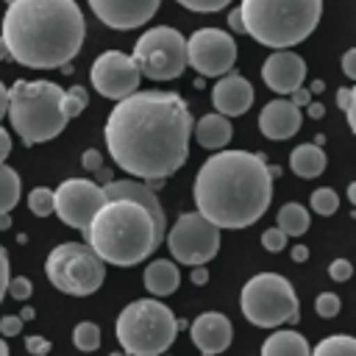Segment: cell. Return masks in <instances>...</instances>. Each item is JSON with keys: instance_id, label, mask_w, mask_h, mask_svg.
<instances>
[{"instance_id": "44", "label": "cell", "mask_w": 356, "mask_h": 356, "mask_svg": "<svg viewBox=\"0 0 356 356\" xmlns=\"http://www.w3.org/2000/svg\"><path fill=\"white\" fill-rule=\"evenodd\" d=\"M81 161H83V167H86V170H100V161H103V159H100V153H97V150H86Z\"/></svg>"}, {"instance_id": "53", "label": "cell", "mask_w": 356, "mask_h": 356, "mask_svg": "<svg viewBox=\"0 0 356 356\" xmlns=\"http://www.w3.org/2000/svg\"><path fill=\"white\" fill-rule=\"evenodd\" d=\"M323 86H325L323 81H312V89L309 92H323Z\"/></svg>"}, {"instance_id": "19", "label": "cell", "mask_w": 356, "mask_h": 356, "mask_svg": "<svg viewBox=\"0 0 356 356\" xmlns=\"http://www.w3.org/2000/svg\"><path fill=\"white\" fill-rule=\"evenodd\" d=\"M103 195H106V200H131V203H139L153 217L156 231L164 239V234H167V214H164V209H161V203H159V197H156L153 189H147L145 184H139L134 178H122V181H108L103 186Z\"/></svg>"}, {"instance_id": "51", "label": "cell", "mask_w": 356, "mask_h": 356, "mask_svg": "<svg viewBox=\"0 0 356 356\" xmlns=\"http://www.w3.org/2000/svg\"><path fill=\"white\" fill-rule=\"evenodd\" d=\"M19 320H22V323H28V320H33V309H22V314H19Z\"/></svg>"}, {"instance_id": "16", "label": "cell", "mask_w": 356, "mask_h": 356, "mask_svg": "<svg viewBox=\"0 0 356 356\" xmlns=\"http://www.w3.org/2000/svg\"><path fill=\"white\" fill-rule=\"evenodd\" d=\"M261 78L275 95H292L306 81V61L295 50H273L261 64Z\"/></svg>"}, {"instance_id": "43", "label": "cell", "mask_w": 356, "mask_h": 356, "mask_svg": "<svg viewBox=\"0 0 356 356\" xmlns=\"http://www.w3.org/2000/svg\"><path fill=\"white\" fill-rule=\"evenodd\" d=\"M289 103H292V106H298V108H300V106H306V103H312V92H309V89H303V86H300V89H295V92H292V95H289Z\"/></svg>"}, {"instance_id": "49", "label": "cell", "mask_w": 356, "mask_h": 356, "mask_svg": "<svg viewBox=\"0 0 356 356\" xmlns=\"http://www.w3.org/2000/svg\"><path fill=\"white\" fill-rule=\"evenodd\" d=\"M6 106H8V89H6V83L0 81V120L6 117Z\"/></svg>"}, {"instance_id": "54", "label": "cell", "mask_w": 356, "mask_h": 356, "mask_svg": "<svg viewBox=\"0 0 356 356\" xmlns=\"http://www.w3.org/2000/svg\"><path fill=\"white\" fill-rule=\"evenodd\" d=\"M3 58H8V50H6V44H3V39H0V61Z\"/></svg>"}, {"instance_id": "29", "label": "cell", "mask_w": 356, "mask_h": 356, "mask_svg": "<svg viewBox=\"0 0 356 356\" xmlns=\"http://www.w3.org/2000/svg\"><path fill=\"white\" fill-rule=\"evenodd\" d=\"M72 342H75V348L83 350V353L97 350V348H100V328H97V323H89V320L78 323L75 331H72Z\"/></svg>"}, {"instance_id": "2", "label": "cell", "mask_w": 356, "mask_h": 356, "mask_svg": "<svg viewBox=\"0 0 356 356\" xmlns=\"http://www.w3.org/2000/svg\"><path fill=\"white\" fill-rule=\"evenodd\" d=\"M197 214L214 228H248L261 220L273 200V175L261 153L217 150L192 184Z\"/></svg>"}, {"instance_id": "33", "label": "cell", "mask_w": 356, "mask_h": 356, "mask_svg": "<svg viewBox=\"0 0 356 356\" xmlns=\"http://www.w3.org/2000/svg\"><path fill=\"white\" fill-rule=\"evenodd\" d=\"M337 106L345 111L350 131H356V120H353V111H356V89H350V86H339V92H337Z\"/></svg>"}, {"instance_id": "47", "label": "cell", "mask_w": 356, "mask_h": 356, "mask_svg": "<svg viewBox=\"0 0 356 356\" xmlns=\"http://www.w3.org/2000/svg\"><path fill=\"white\" fill-rule=\"evenodd\" d=\"M209 281V270L206 267H192V284H206Z\"/></svg>"}, {"instance_id": "24", "label": "cell", "mask_w": 356, "mask_h": 356, "mask_svg": "<svg viewBox=\"0 0 356 356\" xmlns=\"http://www.w3.org/2000/svg\"><path fill=\"white\" fill-rule=\"evenodd\" d=\"M289 170L298 178H317L325 170V150L314 142H303L289 156Z\"/></svg>"}, {"instance_id": "45", "label": "cell", "mask_w": 356, "mask_h": 356, "mask_svg": "<svg viewBox=\"0 0 356 356\" xmlns=\"http://www.w3.org/2000/svg\"><path fill=\"white\" fill-rule=\"evenodd\" d=\"M228 25H231V31L245 33V25H242V17H239V8H234V11L228 14Z\"/></svg>"}, {"instance_id": "31", "label": "cell", "mask_w": 356, "mask_h": 356, "mask_svg": "<svg viewBox=\"0 0 356 356\" xmlns=\"http://www.w3.org/2000/svg\"><path fill=\"white\" fill-rule=\"evenodd\" d=\"M86 103H89V95H86V89H83V86H72V89H67V92H64V100H61L67 120L78 117V114L86 108Z\"/></svg>"}, {"instance_id": "5", "label": "cell", "mask_w": 356, "mask_h": 356, "mask_svg": "<svg viewBox=\"0 0 356 356\" xmlns=\"http://www.w3.org/2000/svg\"><path fill=\"white\" fill-rule=\"evenodd\" d=\"M239 17L245 33L273 50H292L317 28L323 0H242Z\"/></svg>"}, {"instance_id": "18", "label": "cell", "mask_w": 356, "mask_h": 356, "mask_svg": "<svg viewBox=\"0 0 356 356\" xmlns=\"http://www.w3.org/2000/svg\"><path fill=\"white\" fill-rule=\"evenodd\" d=\"M211 106L222 117H239L253 106V86L236 72H225L211 86Z\"/></svg>"}, {"instance_id": "39", "label": "cell", "mask_w": 356, "mask_h": 356, "mask_svg": "<svg viewBox=\"0 0 356 356\" xmlns=\"http://www.w3.org/2000/svg\"><path fill=\"white\" fill-rule=\"evenodd\" d=\"M0 334H3V337H17V334H22V320H19L17 314L3 317V320H0Z\"/></svg>"}, {"instance_id": "41", "label": "cell", "mask_w": 356, "mask_h": 356, "mask_svg": "<svg viewBox=\"0 0 356 356\" xmlns=\"http://www.w3.org/2000/svg\"><path fill=\"white\" fill-rule=\"evenodd\" d=\"M342 72L348 78H356V47L345 50V56H342Z\"/></svg>"}, {"instance_id": "11", "label": "cell", "mask_w": 356, "mask_h": 356, "mask_svg": "<svg viewBox=\"0 0 356 356\" xmlns=\"http://www.w3.org/2000/svg\"><path fill=\"white\" fill-rule=\"evenodd\" d=\"M164 239H167L170 256L178 264H189V267H203L220 250V228H214L197 211L181 214L175 225L164 234Z\"/></svg>"}, {"instance_id": "23", "label": "cell", "mask_w": 356, "mask_h": 356, "mask_svg": "<svg viewBox=\"0 0 356 356\" xmlns=\"http://www.w3.org/2000/svg\"><path fill=\"white\" fill-rule=\"evenodd\" d=\"M312 348L303 334L292 328H278L261 342V356H309Z\"/></svg>"}, {"instance_id": "36", "label": "cell", "mask_w": 356, "mask_h": 356, "mask_svg": "<svg viewBox=\"0 0 356 356\" xmlns=\"http://www.w3.org/2000/svg\"><path fill=\"white\" fill-rule=\"evenodd\" d=\"M261 245H264V250H270V253H278V250H284V245H286V236H284L278 228H267V231L261 234Z\"/></svg>"}, {"instance_id": "42", "label": "cell", "mask_w": 356, "mask_h": 356, "mask_svg": "<svg viewBox=\"0 0 356 356\" xmlns=\"http://www.w3.org/2000/svg\"><path fill=\"white\" fill-rule=\"evenodd\" d=\"M8 153H11V134L0 125V164H6Z\"/></svg>"}, {"instance_id": "9", "label": "cell", "mask_w": 356, "mask_h": 356, "mask_svg": "<svg viewBox=\"0 0 356 356\" xmlns=\"http://www.w3.org/2000/svg\"><path fill=\"white\" fill-rule=\"evenodd\" d=\"M47 281L72 298H83L100 289L106 278V264L92 253L86 242H61L50 250L44 261Z\"/></svg>"}, {"instance_id": "37", "label": "cell", "mask_w": 356, "mask_h": 356, "mask_svg": "<svg viewBox=\"0 0 356 356\" xmlns=\"http://www.w3.org/2000/svg\"><path fill=\"white\" fill-rule=\"evenodd\" d=\"M328 275H331L334 281H348V278L353 275V264H350L348 259H334V261L328 264Z\"/></svg>"}, {"instance_id": "7", "label": "cell", "mask_w": 356, "mask_h": 356, "mask_svg": "<svg viewBox=\"0 0 356 356\" xmlns=\"http://www.w3.org/2000/svg\"><path fill=\"white\" fill-rule=\"evenodd\" d=\"M178 328L181 320L159 298L134 300L117 317V339L128 356H164Z\"/></svg>"}, {"instance_id": "8", "label": "cell", "mask_w": 356, "mask_h": 356, "mask_svg": "<svg viewBox=\"0 0 356 356\" xmlns=\"http://www.w3.org/2000/svg\"><path fill=\"white\" fill-rule=\"evenodd\" d=\"M239 309L259 328H278L300 317L295 286L278 273H256L239 292Z\"/></svg>"}, {"instance_id": "21", "label": "cell", "mask_w": 356, "mask_h": 356, "mask_svg": "<svg viewBox=\"0 0 356 356\" xmlns=\"http://www.w3.org/2000/svg\"><path fill=\"white\" fill-rule=\"evenodd\" d=\"M192 128H195V139H197V145L206 147V150H225V145H228L231 136H234L231 120L222 117V114H217V111L203 114Z\"/></svg>"}, {"instance_id": "38", "label": "cell", "mask_w": 356, "mask_h": 356, "mask_svg": "<svg viewBox=\"0 0 356 356\" xmlns=\"http://www.w3.org/2000/svg\"><path fill=\"white\" fill-rule=\"evenodd\" d=\"M25 348H28L31 356H47L53 345H50V339L39 337V334H31V337H25Z\"/></svg>"}, {"instance_id": "35", "label": "cell", "mask_w": 356, "mask_h": 356, "mask_svg": "<svg viewBox=\"0 0 356 356\" xmlns=\"http://www.w3.org/2000/svg\"><path fill=\"white\" fill-rule=\"evenodd\" d=\"M184 8H189V11H200V14H211V11H220V8H225L231 0H178Z\"/></svg>"}, {"instance_id": "52", "label": "cell", "mask_w": 356, "mask_h": 356, "mask_svg": "<svg viewBox=\"0 0 356 356\" xmlns=\"http://www.w3.org/2000/svg\"><path fill=\"white\" fill-rule=\"evenodd\" d=\"M8 225H11V217L8 214H0V231H6Z\"/></svg>"}, {"instance_id": "40", "label": "cell", "mask_w": 356, "mask_h": 356, "mask_svg": "<svg viewBox=\"0 0 356 356\" xmlns=\"http://www.w3.org/2000/svg\"><path fill=\"white\" fill-rule=\"evenodd\" d=\"M8 278H11V273H8V253H6V248L0 245V303H3V298H6V284H8Z\"/></svg>"}, {"instance_id": "26", "label": "cell", "mask_w": 356, "mask_h": 356, "mask_svg": "<svg viewBox=\"0 0 356 356\" xmlns=\"http://www.w3.org/2000/svg\"><path fill=\"white\" fill-rule=\"evenodd\" d=\"M19 189H22V184H19L17 170L8 164H0V214H8L17 206Z\"/></svg>"}, {"instance_id": "55", "label": "cell", "mask_w": 356, "mask_h": 356, "mask_svg": "<svg viewBox=\"0 0 356 356\" xmlns=\"http://www.w3.org/2000/svg\"><path fill=\"white\" fill-rule=\"evenodd\" d=\"M0 356H8V345H6V339H0Z\"/></svg>"}, {"instance_id": "25", "label": "cell", "mask_w": 356, "mask_h": 356, "mask_svg": "<svg viewBox=\"0 0 356 356\" xmlns=\"http://www.w3.org/2000/svg\"><path fill=\"white\" fill-rule=\"evenodd\" d=\"M275 228L284 234V236H303L309 231V209L300 206V203H284L278 209V217H275Z\"/></svg>"}, {"instance_id": "30", "label": "cell", "mask_w": 356, "mask_h": 356, "mask_svg": "<svg viewBox=\"0 0 356 356\" xmlns=\"http://www.w3.org/2000/svg\"><path fill=\"white\" fill-rule=\"evenodd\" d=\"M28 209H31V214H36V217L53 214V189H47V186H33V189L28 192Z\"/></svg>"}, {"instance_id": "34", "label": "cell", "mask_w": 356, "mask_h": 356, "mask_svg": "<svg viewBox=\"0 0 356 356\" xmlns=\"http://www.w3.org/2000/svg\"><path fill=\"white\" fill-rule=\"evenodd\" d=\"M6 292H8L14 300H28V298H31V292H33V284H31L28 278L17 275V278H8V284H6Z\"/></svg>"}, {"instance_id": "27", "label": "cell", "mask_w": 356, "mask_h": 356, "mask_svg": "<svg viewBox=\"0 0 356 356\" xmlns=\"http://www.w3.org/2000/svg\"><path fill=\"white\" fill-rule=\"evenodd\" d=\"M309 356H356V339L350 334H334L317 342Z\"/></svg>"}, {"instance_id": "1", "label": "cell", "mask_w": 356, "mask_h": 356, "mask_svg": "<svg viewBox=\"0 0 356 356\" xmlns=\"http://www.w3.org/2000/svg\"><path fill=\"white\" fill-rule=\"evenodd\" d=\"M192 114L181 95L145 89L117 100L106 120V147L120 170L134 178H167L189 159Z\"/></svg>"}, {"instance_id": "57", "label": "cell", "mask_w": 356, "mask_h": 356, "mask_svg": "<svg viewBox=\"0 0 356 356\" xmlns=\"http://www.w3.org/2000/svg\"><path fill=\"white\" fill-rule=\"evenodd\" d=\"M6 3H14V0H6Z\"/></svg>"}, {"instance_id": "22", "label": "cell", "mask_w": 356, "mask_h": 356, "mask_svg": "<svg viewBox=\"0 0 356 356\" xmlns=\"http://www.w3.org/2000/svg\"><path fill=\"white\" fill-rule=\"evenodd\" d=\"M142 281H145V289H147L153 298H167V295H172V292L178 289V284H181V270H178V264L170 261V259H153V261L145 267Z\"/></svg>"}, {"instance_id": "32", "label": "cell", "mask_w": 356, "mask_h": 356, "mask_svg": "<svg viewBox=\"0 0 356 356\" xmlns=\"http://www.w3.org/2000/svg\"><path fill=\"white\" fill-rule=\"evenodd\" d=\"M339 309H342V300H339V295H334V292H320L317 300H314V312H317L320 317H325V320L337 317Z\"/></svg>"}, {"instance_id": "3", "label": "cell", "mask_w": 356, "mask_h": 356, "mask_svg": "<svg viewBox=\"0 0 356 356\" xmlns=\"http://www.w3.org/2000/svg\"><path fill=\"white\" fill-rule=\"evenodd\" d=\"M83 11L75 0H14L3 14L8 58L31 70H64L83 44Z\"/></svg>"}, {"instance_id": "17", "label": "cell", "mask_w": 356, "mask_h": 356, "mask_svg": "<svg viewBox=\"0 0 356 356\" xmlns=\"http://www.w3.org/2000/svg\"><path fill=\"white\" fill-rule=\"evenodd\" d=\"M189 337L200 356H217L231 345L234 325L222 312H203L189 323Z\"/></svg>"}, {"instance_id": "50", "label": "cell", "mask_w": 356, "mask_h": 356, "mask_svg": "<svg viewBox=\"0 0 356 356\" xmlns=\"http://www.w3.org/2000/svg\"><path fill=\"white\" fill-rule=\"evenodd\" d=\"M348 200L356 206V184H348Z\"/></svg>"}, {"instance_id": "10", "label": "cell", "mask_w": 356, "mask_h": 356, "mask_svg": "<svg viewBox=\"0 0 356 356\" xmlns=\"http://www.w3.org/2000/svg\"><path fill=\"white\" fill-rule=\"evenodd\" d=\"M134 64L150 81H175L186 70V39L170 25L147 28L134 44Z\"/></svg>"}, {"instance_id": "14", "label": "cell", "mask_w": 356, "mask_h": 356, "mask_svg": "<svg viewBox=\"0 0 356 356\" xmlns=\"http://www.w3.org/2000/svg\"><path fill=\"white\" fill-rule=\"evenodd\" d=\"M89 78H92V86L97 89V95H103L108 100H122L139 89L142 75H139V70L128 53L106 50L95 58Z\"/></svg>"}, {"instance_id": "6", "label": "cell", "mask_w": 356, "mask_h": 356, "mask_svg": "<svg viewBox=\"0 0 356 356\" xmlns=\"http://www.w3.org/2000/svg\"><path fill=\"white\" fill-rule=\"evenodd\" d=\"M61 100L64 89L53 81H14V86L8 89L6 114L22 145L31 147L39 142H50L67 128L70 120Z\"/></svg>"}, {"instance_id": "13", "label": "cell", "mask_w": 356, "mask_h": 356, "mask_svg": "<svg viewBox=\"0 0 356 356\" xmlns=\"http://www.w3.org/2000/svg\"><path fill=\"white\" fill-rule=\"evenodd\" d=\"M106 203L103 186L89 178H67L53 189V211L75 231H86L97 209Z\"/></svg>"}, {"instance_id": "4", "label": "cell", "mask_w": 356, "mask_h": 356, "mask_svg": "<svg viewBox=\"0 0 356 356\" xmlns=\"http://www.w3.org/2000/svg\"><path fill=\"white\" fill-rule=\"evenodd\" d=\"M83 234L92 253L114 267H134L161 245L153 217L131 200H106Z\"/></svg>"}, {"instance_id": "48", "label": "cell", "mask_w": 356, "mask_h": 356, "mask_svg": "<svg viewBox=\"0 0 356 356\" xmlns=\"http://www.w3.org/2000/svg\"><path fill=\"white\" fill-rule=\"evenodd\" d=\"M292 259H295V261H306V259H309V248H306V245H295V248H292Z\"/></svg>"}, {"instance_id": "28", "label": "cell", "mask_w": 356, "mask_h": 356, "mask_svg": "<svg viewBox=\"0 0 356 356\" xmlns=\"http://www.w3.org/2000/svg\"><path fill=\"white\" fill-rule=\"evenodd\" d=\"M309 206H312L314 214H320V217H331V214H337V209H339V195H337L331 186H320V189L312 192Z\"/></svg>"}, {"instance_id": "12", "label": "cell", "mask_w": 356, "mask_h": 356, "mask_svg": "<svg viewBox=\"0 0 356 356\" xmlns=\"http://www.w3.org/2000/svg\"><path fill=\"white\" fill-rule=\"evenodd\" d=\"M236 64V42L228 31L200 28L186 39V67L206 78H222Z\"/></svg>"}, {"instance_id": "46", "label": "cell", "mask_w": 356, "mask_h": 356, "mask_svg": "<svg viewBox=\"0 0 356 356\" xmlns=\"http://www.w3.org/2000/svg\"><path fill=\"white\" fill-rule=\"evenodd\" d=\"M306 114H309L312 120H320V117L325 114V106H323V103H306Z\"/></svg>"}, {"instance_id": "20", "label": "cell", "mask_w": 356, "mask_h": 356, "mask_svg": "<svg viewBox=\"0 0 356 356\" xmlns=\"http://www.w3.org/2000/svg\"><path fill=\"white\" fill-rule=\"evenodd\" d=\"M300 122H303V114L298 106H292L289 100L278 97V100H270L264 103V108L259 111V131L267 136V139H289L300 131Z\"/></svg>"}, {"instance_id": "56", "label": "cell", "mask_w": 356, "mask_h": 356, "mask_svg": "<svg viewBox=\"0 0 356 356\" xmlns=\"http://www.w3.org/2000/svg\"><path fill=\"white\" fill-rule=\"evenodd\" d=\"M108 356H122V353H108Z\"/></svg>"}, {"instance_id": "15", "label": "cell", "mask_w": 356, "mask_h": 356, "mask_svg": "<svg viewBox=\"0 0 356 356\" xmlns=\"http://www.w3.org/2000/svg\"><path fill=\"white\" fill-rule=\"evenodd\" d=\"M159 6L161 0H89L92 14L114 31H131L150 22Z\"/></svg>"}]
</instances>
